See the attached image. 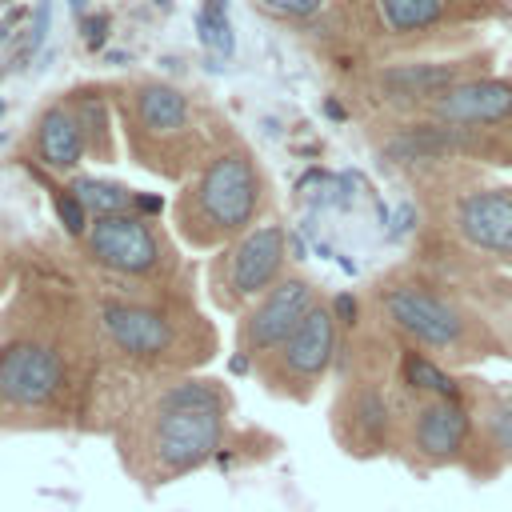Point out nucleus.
<instances>
[{"mask_svg": "<svg viewBox=\"0 0 512 512\" xmlns=\"http://www.w3.org/2000/svg\"><path fill=\"white\" fill-rule=\"evenodd\" d=\"M440 4H444L460 24H468V28L480 24V20H496V16L504 20V16L512 12L508 0H440Z\"/></svg>", "mask_w": 512, "mask_h": 512, "instance_id": "nucleus-23", "label": "nucleus"}, {"mask_svg": "<svg viewBox=\"0 0 512 512\" xmlns=\"http://www.w3.org/2000/svg\"><path fill=\"white\" fill-rule=\"evenodd\" d=\"M288 272V232L276 220L256 224L240 240L224 244L208 256L204 292L216 312L240 316L248 304H256L268 288H276Z\"/></svg>", "mask_w": 512, "mask_h": 512, "instance_id": "nucleus-9", "label": "nucleus"}, {"mask_svg": "<svg viewBox=\"0 0 512 512\" xmlns=\"http://www.w3.org/2000/svg\"><path fill=\"white\" fill-rule=\"evenodd\" d=\"M80 32H84V48H104V40H108V28H112V16L108 12H84L80 20Z\"/></svg>", "mask_w": 512, "mask_h": 512, "instance_id": "nucleus-24", "label": "nucleus"}, {"mask_svg": "<svg viewBox=\"0 0 512 512\" xmlns=\"http://www.w3.org/2000/svg\"><path fill=\"white\" fill-rule=\"evenodd\" d=\"M264 16L272 20H284V24H296V28H312L328 16V0H252Z\"/></svg>", "mask_w": 512, "mask_h": 512, "instance_id": "nucleus-21", "label": "nucleus"}, {"mask_svg": "<svg viewBox=\"0 0 512 512\" xmlns=\"http://www.w3.org/2000/svg\"><path fill=\"white\" fill-rule=\"evenodd\" d=\"M48 24H52V4L48 0H40L32 12H28V28H24V40H20V48L12 52V68L20 72L36 52H40V44H44V32H48Z\"/></svg>", "mask_w": 512, "mask_h": 512, "instance_id": "nucleus-22", "label": "nucleus"}, {"mask_svg": "<svg viewBox=\"0 0 512 512\" xmlns=\"http://www.w3.org/2000/svg\"><path fill=\"white\" fill-rule=\"evenodd\" d=\"M80 244H84L88 268L104 280L140 284V288H180V284H188L180 248L156 216H140V212L96 216Z\"/></svg>", "mask_w": 512, "mask_h": 512, "instance_id": "nucleus-7", "label": "nucleus"}, {"mask_svg": "<svg viewBox=\"0 0 512 512\" xmlns=\"http://www.w3.org/2000/svg\"><path fill=\"white\" fill-rule=\"evenodd\" d=\"M68 8H72V16H76V20L84 16V0H68Z\"/></svg>", "mask_w": 512, "mask_h": 512, "instance_id": "nucleus-27", "label": "nucleus"}, {"mask_svg": "<svg viewBox=\"0 0 512 512\" xmlns=\"http://www.w3.org/2000/svg\"><path fill=\"white\" fill-rule=\"evenodd\" d=\"M488 68H492V52H464L448 60H388L368 68L364 92H372L368 100L380 104L384 112L408 120V116H424L452 88L488 76Z\"/></svg>", "mask_w": 512, "mask_h": 512, "instance_id": "nucleus-10", "label": "nucleus"}, {"mask_svg": "<svg viewBox=\"0 0 512 512\" xmlns=\"http://www.w3.org/2000/svg\"><path fill=\"white\" fill-rule=\"evenodd\" d=\"M448 228L468 248L512 260V188L456 192L448 204Z\"/></svg>", "mask_w": 512, "mask_h": 512, "instance_id": "nucleus-13", "label": "nucleus"}, {"mask_svg": "<svg viewBox=\"0 0 512 512\" xmlns=\"http://www.w3.org/2000/svg\"><path fill=\"white\" fill-rule=\"evenodd\" d=\"M232 404L228 384L200 372L148 384L112 424L120 468L144 492L208 468L228 444Z\"/></svg>", "mask_w": 512, "mask_h": 512, "instance_id": "nucleus-2", "label": "nucleus"}, {"mask_svg": "<svg viewBox=\"0 0 512 512\" xmlns=\"http://www.w3.org/2000/svg\"><path fill=\"white\" fill-rule=\"evenodd\" d=\"M28 144H32V156L40 168L48 172H64V176H76V168L88 160V148H84V136L72 120V112L64 108V100L56 104H44L32 120V132H28Z\"/></svg>", "mask_w": 512, "mask_h": 512, "instance_id": "nucleus-16", "label": "nucleus"}, {"mask_svg": "<svg viewBox=\"0 0 512 512\" xmlns=\"http://www.w3.org/2000/svg\"><path fill=\"white\" fill-rule=\"evenodd\" d=\"M196 36L204 44V52L212 56H232L236 52V36H232V20H228V0H204L196 12Z\"/></svg>", "mask_w": 512, "mask_h": 512, "instance_id": "nucleus-19", "label": "nucleus"}, {"mask_svg": "<svg viewBox=\"0 0 512 512\" xmlns=\"http://www.w3.org/2000/svg\"><path fill=\"white\" fill-rule=\"evenodd\" d=\"M60 100L72 112V120H76V128L84 136L88 160L112 164L116 160V128H112V96H108V88L104 84H76Z\"/></svg>", "mask_w": 512, "mask_h": 512, "instance_id": "nucleus-17", "label": "nucleus"}, {"mask_svg": "<svg viewBox=\"0 0 512 512\" xmlns=\"http://www.w3.org/2000/svg\"><path fill=\"white\" fill-rule=\"evenodd\" d=\"M120 132L128 140V156L132 164L148 168L152 176L164 180H188L216 148H212V132L200 120V108L188 100V92H180L168 80L156 76H132L108 88Z\"/></svg>", "mask_w": 512, "mask_h": 512, "instance_id": "nucleus-6", "label": "nucleus"}, {"mask_svg": "<svg viewBox=\"0 0 512 512\" xmlns=\"http://www.w3.org/2000/svg\"><path fill=\"white\" fill-rule=\"evenodd\" d=\"M92 292L96 332L104 344V364L144 376L152 384L200 372L220 352V332L196 304L188 284L180 288H140L96 276Z\"/></svg>", "mask_w": 512, "mask_h": 512, "instance_id": "nucleus-3", "label": "nucleus"}, {"mask_svg": "<svg viewBox=\"0 0 512 512\" xmlns=\"http://www.w3.org/2000/svg\"><path fill=\"white\" fill-rule=\"evenodd\" d=\"M0 144H4V132H0Z\"/></svg>", "mask_w": 512, "mask_h": 512, "instance_id": "nucleus-29", "label": "nucleus"}, {"mask_svg": "<svg viewBox=\"0 0 512 512\" xmlns=\"http://www.w3.org/2000/svg\"><path fill=\"white\" fill-rule=\"evenodd\" d=\"M340 344H344V328L332 312V300H320L280 348H272L252 364V376L268 396L288 404H308L336 368Z\"/></svg>", "mask_w": 512, "mask_h": 512, "instance_id": "nucleus-8", "label": "nucleus"}, {"mask_svg": "<svg viewBox=\"0 0 512 512\" xmlns=\"http://www.w3.org/2000/svg\"><path fill=\"white\" fill-rule=\"evenodd\" d=\"M380 324L408 348L448 364H480L492 356H512L508 336L480 316L464 296L436 284L420 268H392L376 280Z\"/></svg>", "mask_w": 512, "mask_h": 512, "instance_id": "nucleus-4", "label": "nucleus"}, {"mask_svg": "<svg viewBox=\"0 0 512 512\" xmlns=\"http://www.w3.org/2000/svg\"><path fill=\"white\" fill-rule=\"evenodd\" d=\"M324 116H332V120H344V104H340L336 96H328V100H324Z\"/></svg>", "mask_w": 512, "mask_h": 512, "instance_id": "nucleus-26", "label": "nucleus"}, {"mask_svg": "<svg viewBox=\"0 0 512 512\" xmlns=\"http://www.w3.org/2000/svg\"><path fill=\"white\" fill-rule=\"evenodd\" d=\"M424 120L472 124V128L512 124V76H476V80L452 88L444 100H436L424 112Z\"/></svg>", "mask_w": 512, "mask_h": 512, "instance_id": "nucleus-14", "label": "nucleus"}, {"mask_svg": "<svg viewBox=\"0 0 512 512\" xmlns=\"http://www.w3.org/2000/svg\"><path fill=\"white\" fill-rule=\"evenodd\" d=\"M400 448L420 468H472L480 456L472 408L460 400H412L400 432Z\"/></svg>", "mask_w": 512, "mask_h": 512, "instance_id": "nucleus-12", "label": "nucleus"}, {"mask_svg": "<svg viewBox=\"0 0 512 512\" xmlns=\"http://www.w3.org/2000/svg\"><path fill=\"white\" fill-rule=\"evenodd\" d=\"M508 344H512V320H508Z\"/></svg>", "mask_w": 512, "mask_h": 512, "instance_id": "nucleus-28", "label": "nucleus"}, {"mask_svg": "<svg viewBox=\"0 0 512 512\" xmlns=\"http://www.w3.org/2000/svg\"><path fill=\"white\" fill-rule=\"evenodd\" d=\"M268 212V176L256 152L228 136L176 192L172 228L192 252H220L240 240Z\"/></svg>", "mask_w": 512, "mask_h": 512, "instance_id": "nucleus-5", "label": "nucleus"}, {"mask_svg": "<svg viewBox=\"0 0 512 512\" xmlns=\"http://www.w3.org/2000/svg\"><path fill=\"white\" fill-rule=\"evenodd\" d=\"M0 116H4V104H0Z\"/></svg>", "mask_w": 512, "mask_h": 512, "instance_id": "nucleus-30", "label": "nucleus"}, {"mask_svg": "<svg viewBox=\"0 0 512 512\" xmlns=\"http://www.w3.org/2000/svg\"><path fill=\"white\" fill-rule=\"evenodd\" d=\"M12 280H16V260H12V256H8V248L0 244V296H4L8 288H16Z\"/></svg>", "mask_w": 512, "mask_h": 512, "instance_id": "nucleus-25", "label": "nucleus"}, {"mask_svg": "<svg viewBox=\"0 0 512 512\" xmlns=\"http://www.w3.org/2000/svg\"><path fill=\"white\" fill-rule=\"evenodd\" d=\"M320 288L312 276L304 272H284V280L276 288H268L256 304H248L240 316H236V368L240 372H252V364L260 356H268L272 348H280L296 328L300 320L320 304Z\"/></svg>", "mask_w": 512, "mask_h": 512, "instance_id": "nucleus-11", "label": "nucleus"}, {"mask_svg": "<svg viewBox=\"0 0 512 512\" xmlns=\"http://www.w3.org/2000/svg\"><path fill=\"white\" fill-rule=\"evenodd\" d=\"M344 4H348V0H344Z\"/></svg>", "mask_w": 512, "mask_h": 512, "instance_id": "nucleus-31", "label": "nucleus"}, {"mask_svg": "<svg viewBox=\"0 0 512 512\" xmlns=\"http://www.w3.org/2000/svg\"><path fill=\"white\" fill-rule=\"evenodd\" d=\"M104 344L92 296L28 276L0 312V432H64L100 416Z\"/></svg>", "mask_w": 512, "mask_h": 512, "instance_id": "nucleus-1", "label": "nucleus"}, {"mask_svg": "<svg viewBox=\"0 0 512 512\" xmlns=\"http://www.w3.org/2000/svg\"><path fill=\"white\" fill-rule=\"evenodd\" d=\"M32 168V164H28ZM32 176L52 192V208H56V220L64 224V232L72 236V240H84V232H88V224H92V216H88V208L76 200V192L68 188V184H56L52 176H44L40 168H32Z\"/></svg>", "mask_w": 512, "mask_h": 512, "instance_id": "nucleus-20", "label": "nucleus"}, {"mask_svg": "<svg viewBox=\"0 0 512 512\" xmlns=\"http://www.w3.org/2000/svg\"><path fill=\"white\" fill-rule=\"evenodd\" d=\"M464 404L472 408V420H476L480 456H488L496 468L512 464V380L504 384L468 380Z\"/></svg>", "mask_w": 512, "mask_h": 512, "instance_id": "nucleus-15", "label": "nucleus"}, {"mask_svg": "<svg viewBox=\"0 0 512 512\" xmlns=\"http://www.w3.org/2000/svg\"><path fill=\"white\" fill-rule=\"evenodd\" d=\"M68 188L76 192V200L88 208V216H120V212H136V192L120 180H104V176H88L76 172L68 176Z\"/></svg>", "mask_w": 512, "mask_h": 512, "instance_id": "nucleus-18", "label": "nucleus"}]
</instances>
